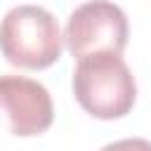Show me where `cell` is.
I'll return each mask as SVG.
<instances>
[{
  "label": "cell",
  "instance_id": "5b68a950",
  "mask_svg": "<svg viewBox=\"0 0 151 151\" xmlns=\"http://www.w3.org/2000/svg\"><path fill=\"white\" fill-rule=\"evenodd\" d=\"M101 151H151V142L142 137H130V139H118L113 144H106Z\"/></svg>",
  "mask_w": 151,
  "mask_h": 151
},
{
  "label": "cell",
  "instance_id": "7a4b0ae2",
  "mask_svg": "<svg viewBox=\"0 0 151 151\" xmlns=\"http://www.w3.org/2000/svg\"><path fill=\"white\" fill-rule=\"evenodd\" d=\"M61 31L52 12L38 5L12 7L0 21V52L19 68H47L61 57Z\"/></svg>",
  "mask_w": 151,
  "mask_h": 151
},
{
  "label": "cell",
  "instance_id": "6da1fadb",
  "mask_svg": "<svg viewBox=\"0 0 151 151\" xmlns=\"http://www.w3.org/2000/svg\"><path fill=\"white\" fill-rule=\"evenodd\" d=\"M73 94L90 116L113 120L132 111L137 85L120 54L97 52L78 59L73 71Z\"/></svg>",
  "mask_w": 151,
  "mask_h": 151
},
{
  "label": "cell",
  "instance_id": "277c9868",
  "mask_svg": "<svg viewBox=\"0 0 151 151\" xmlns=\"http://www.w3.org/2000/svg\"><path fill=\"white\" fill-rule=\"evenodd\" d=\"M0 111L17 137L42 134L54 120L52 97L45 85L24 76H0Z\"/></svg>",
  "mask_w": 151,
  "mask_h": 151
},
{
  "label": "cell",
  "instance_id": "3957f363",
  "mask_svg": "<svg viewBox=\"0 0 151 151\" xmlns=\"http://www.w3.org/2000/svg\"><path fill=\"white\" fill-rule=\"evenodd\" d=\"M127 33V17L118 5L109 0H90L71 12L64 40L76 59L97 52L123 54Z\"/></svg>",
  "mask_w": 151,
  "mask_h": 151
}]
</instances>
